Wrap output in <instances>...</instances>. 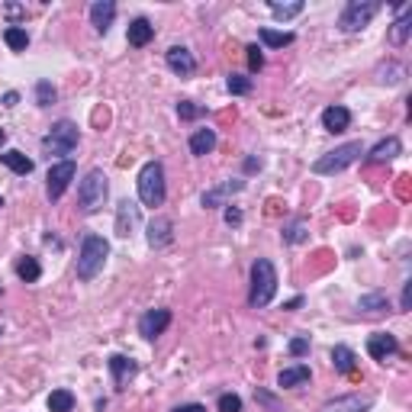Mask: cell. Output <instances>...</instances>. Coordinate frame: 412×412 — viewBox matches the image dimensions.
<instances>
[{"mask_svg":"<svg viewBox=\"0 0 412 412\" xmlns=\"http://www.w3.org/2000/svg\"><path fill=\"white\" fill-rule=\"evenodd\" d=\"M0 206H3V197H0Z\"/></svg>","mask_w":412,"mask_h":412,"instance_id":"bcb514c9","label":"cell"},{"mask_svg":"<svg viewBox=\"0 0 412 412\" xmlns=\"http://www.w3.org/2000/svg\"><path fill=\"white\" fill-rule=\"evenodd\" d=\"M402 152V142L396 136H390V138H383V142H377V145L370 148V155H367V161L370 165H380V161H393L396 155Z\"/></svg>","mask_w":412,"mask_h":412,"instance_id":"ac0fdd59","label":"cell"},{"mask_svg":"<svg viewBox=\"0 0 412 412\" xmlns=\"http://www.w3.org/2000/svg\"><path fill=\"white\" fill-rule=\"evenodd\" d=\"M55 97H58V90L52 87V81H39V84H36V104L39 106H52Z\"/></svg>","mask_w":412,"mask_h":412,"instance_id":"1f68e13d","label":"cell"},{"mask_svg":"<svg viewBox=\"0 0 412 412\" xmlns=\"http://www.w3.org/2000/svg\"><path fill=\"white\" fill-rule=\"evenodd\" d=\"M309 367L306 364H293V367H284L280 374H277V387H300V383H309Z\"/></svg>","mask_w":412,"mask_h":412,"instance_id":"44dd1931","label":"cell"},{"mask_svg":"<svg viewBox=\"0 0 412 412\" xmlns=\"http://www.w3.org/2000/svg\"><path fill=\"white\" fill-rule=\"evenodd\" d=\"M277 293V267L267 258H258L252 265V290H248V306L265 309Z\"/></svg>","mask_w":412,"mask_h":412,"instance_id":"6da1fadb","label":"cell"},{"mask_svg":"<svg viewBox=\"0 0 412 412\" xmlns=\"http://www.w3.org/2000/svg\"><path fill=\"white\" fill-rule=\"evenodd\" d=\"M113 16H117V3H113V0H97V3H90V26H94L97 32L110 29V26H113Z\"/></svg>","mask_w":412,"mask_h":412,"instance_id":"e0dca14e","label":"cell"},{"mask_svg":"<svg viewBox=\"0 0 412 412\" xmlns=\"http://www.w3.org/2000/svg\"><path fill=\"white\" fill-rule=\"evenodd\" d=\"M171 412H206V406H200V402H184V406H174Z\"/></svg>","mask_w":412,"mask_h":412,"instance_id":"f35d334b","label":"cell"},{"mask_svg":"<svg viewBox=\"0 0 412 412\" xmlns=\"http://www.w3.org/2000/svg\"><path fill=\"white\" fill-rule=\"evenodd\" d=\"M0 293H3V290H0Z\"/></svg>","mask_w":412,"mask_h":412,"instance_id":"7dc6e473","label":"cell"},{"mask_svg":"<svg viewBox=\"0 0 412 412\" xmlns=\"http://www.w3.org/2000/svg\"><path fill=\"white\" fill-rule=\"evenodd\" d=\"M380 7H383L380 0H351L339 16V29L341 32H361L377 13H380Z\"/></svg>","mask_w":412,"mask_h":412,"instance_id":"5b68a950","label":"cell"},{"mask_svg":"<svg viewBox=\"0 0 412 412\" xmlns=\"http://www.w3.org/2000/svg\"><path fill=\"white\" fill-rule=\"evenodd\" d=\"M106 174L100 168L87 171V178L81 180V187H77V203H81V210L84 213H97L100 206H104L106 200Z\"/></svg>","mask_w":412,"mask_h":412,"instance_id":"8992f818","label":"cell"},{"mask_svg":"<svg viewBox=\"0 0 412 412\" xmlns=\"http://www.w3.org/2000/svg\"><path fill=\"white\" fill-rule=\"evenodd\" d=\"M254 168H261V161H258V158H248V161H245V171H254Z\"/></svg>","mask_w":412,"mask_h":412,"instance_id":"ee69618b","label":"cell"},{"mask_svg":"<svg viewBox=\"0 0 412 412\" xmlns=\"http://www.w3.org/2000/svg\"><path fill=\"white\" fill-rule=\"evenodd\" d=\"M16 100H20V94H13V90L3 97V104H7V106H16Z\"/></svg>","mask_w":412,"mask_h":412,"instance_id":"7bdbcfd3","label":"cell"},{"mask_svg":"<svg viewBox=\"0 0 412 412\" xmlns=\"http://www.w3.org/2000/svg\"><path fill=\"white\" fill-rule=\"evenodd\" d=\"M284 239H287V242H290V245L306 242V222H303V219H296L293 226H290V229H287V232H284Z\"/></svg>","mask_w":412,"mask_h":412,"instance_id":"836d02e7","label":"cell"},{"mask_svg":"<svg viewBox=\"0 0 412 412\" xmlns=\"http://www.w3.org/2000/svg\"><path fill=\"white\" fill-rule=\"evenodd\" d=\"M168 326H171V309H148L145 316L138 319V335L152 341V339H158Z\"/></svg>","mask_w":412,"mask_h":412,"instance_id":"9c48e42d","label":"cell"},{"mask_svg":"<svg viewBox=\"0 0 412 412\" xmlns=\"http://www.w3.org/2000/svg\"><path fill=\"white\" fill-rule=\"evenodd\" d=\"M332 364L339 374H354V351L345 348V345H335L332 348Z\"/></svg>","mask_w":412,"mask_h":412,"instance_id":"484cf974","label":"cell"},{"mask_svg":"<svg viewBox=\"0 0 412 412\" xmlns=\"http://www.w3.org/2000/svg\"><path fill=\"white\" fill-rule=\"evenodd\" d=\"M306 351H309V339H293L290 341V354H293V358H303Z\"/></svg>","mask_w":412,"mask_h":412,"instance_id":"74e56055","label":"cell"},{"mask_svg":"<svg viewBox=\"0 0 412 412\" xmlns=\"http://www.w3.org/2000/svg\"><path fill=\"white\" fill-rule=\"evenodd\" d=\"M138 200L145 206H161L165 203V168L161 161H145L138 171Z\"/></svg>","mask_w":412,"mask_h":412,"instance_id":"3957f363","label":"cell"},{"mask_svg":"<svg viewBox=\"0 0 412 412\" xmlns=\"http://www.w3.org/2000/svg\"><path fill=\"white\" fill-rule=\"evenodd\" d=\"M74 174H77V168H74V161L71 158H64L58 161V165H52L49 168V200H58L64 191H68V184L74 180Z\"/></svg>","mask_w":412,"mask_h":412,"instance_id":"ba28073f","label":"cell"},{"mask_svg":"<svg viewBox=\"0 0 412 412\" xmlns=\"http://www.w3.org/2000/svg\"><path fill=\"white\" fill-rule=\"evenodd\" d=\"M16 274H20V280H26V284H36V280L43 277V267H39L36 258H20V261H16Z\"/></svg>","mask_w":412,"mask_h":412,"instance_id":"83f0119b","label":"cell"},{"mask_svg":"<svg viewBox=\"0 0 412 412\" xmlns=\"http://www.w3.org/2000/svg\"><path fill=\"white\" fill-rule=\"evenodd\" d=\"M138 226V206L132 200H123L117 206V235L119 239H129V235L136 232Z\"/></svg>","mask_w":412,"mask_h":412,"instance_id":"2e32d148","label":"cell"},{"mask_svg":"<svg viewBox=\"0 0 412 412\" xmlns=\"http://www.w3.org/2000/svg\"><path fill=\"white\" fill-rule=\"evenodd\" d=\"M245 187V180H226V184H219V187H213V191H206L200 197V203L206 206V210H216V206H226V200L232 197V193H239Z\"/></svg>","mask_w":412,"mask_h":412,"instance_id":"5bb4252c","label":"cell"},{"mask_svg":"<svg viewBox=\"0 0 412 412\" xmlns=\"http://www.w3.org/2000/svg\"><path fill=\"white\" fill-rule=\"evenodd\" d=\"M3 142H7V132H3V129H0V145H3Z\"/></svg>","mask_w":412,"mask_h":412,"instance_id":"f6af8a7d","label":"cell"},{"mask_svg":"<svg viewBox=\"0 0 412 412\" xmlns=\"http://www.w3.org/2000/svg\"><path fill=\"white\" fill-rule=\"evenodd\" d=\"M226 222H229V226H242V213L235 210V206H229V210H226Z\"/></svg>","mask_w":412,"mask_h":412,"instance_id":"ab89813d","label":"cell"},{"mask_svg":"<svg viewBox=\"0 0 412 412\" xmlns=\"http://www.w3.org/2000/svg\"><path fill=\"white\" fill-rule=\"evenodd\" d=\"M171 242H174V222L168 216H155L148 222V245L152 248H165Z\"/></svg>","mask_w":412,"mask_h":412,"instance_id":"9a60e30c","label":"cell"},{"mask_svg":"<svg viewBox=\"0 0 412 412\" xmlns=\"http://www.w3.org/2000/svg\"><path fill=\"white\" fill-rule=\"evenodd\" d=\"M219 412H242V400L235 393H222L219 396Z\"/></svg>","mask_w":412,"mask_h":412,"instance_id":"e575fe53","label":"cell"},{"mask_svg":"<svg viewBox=\"0 0 412 412\" xmlns=\"http://www.w3.org/2000/svg\"><path fill=\"white\" fill-rule=\"evenodd\" d=\"M178 113H180V119H197L203 113V106H197L193 100H180L178 104Z\"/></svg>","mask_w":412,"mask_h":412,"instance_id":"d590c367","label":"cell"},{"mask_svg":"<svg viewBox=\"0 0 412 412\" xmlns=\"http://www.w3.org/2000/svg\"><path fill=\"white\" fill-rule=\"evenodd\" d=\"M267 7H271V13L280 16V20H293V16L303 13V0H296V3H277V0H271Z\"/></svg>","mask_w":412,"mask_h":412,"instance_id":"f546056e","label":"cell"},{"mask_svg":"<svg viewBox=\"0 0 412 412\" xmlns=\"http://www.w3.org/2000/svg\"><path fill=\"white\" fill-rule=\"evenodd\" d=\"M74 148H77V126H74L71 119L55 123L52 132L43 138V152L49 158H52V155H71Z\"/></svg>","mask_w":412,"mask_h":412,"instance_id":"52a82bcc","label":"cell"},{"mask_svg":"<svg viewBox=\"0 0 412 412\" xmlns=\"http://www.w3.org/2000/svg\"><path fill=\"white\" fill-rule=\"evenodd\" d=\"M0 161L7 165V168L13 171V174H20V178H26V174H32V161L23 155V152H16V148H10V152H3L0 155Z\"/></svg>","mask_w":412,"mask_h":412,"instance_id":"603a6c76","label":"cell"},{"mask_svg":"<svg viewBox=\"0 0 412 412\" xmlns=\"http://www.w3.org/2000/svg\"><path fill=\"white\" fill-rule=\"evenodd\" d=\"M49 409L52 412H71L74 409V393L71 390H52V396H49Z\"/></svg>","mask_w":412,"mask_h":412,"instance_id":"f1b7e54d","label":"cell"},{"mask_svg":"<svg viewBox=\"0 0 412 412\" xmlns=\"http://www.w3.org/2000/svg\"><path fill=\"white\" fill-rule=\"evenodd\" d=\"M165 58H168V68H171V71L180 74V77H191V74L197 71V62H193L191 49H184V45H171Z\"/></svg>","mask_w":412,"mask_h":412,"instance_id":"4fadbf2b","label":"cell"},{"mask_svg":"<svg viewBox=\"0 0 412 412\" xmlns=\"http://www.w3.org/2000/svg\"><path fill=\"white\" fill-rule=\"evenodd\" d=\"M374 406V396H361V393H351V396H335V400L322 402L319 412H364Z\"/></svg>","mask_w":412,"mask_h":412,"instance_id":"30bf717a","label":"cell"},{"mask_svg":"<svg viewBox=\"0 0 412 412\" xmlns=\"http://www.w3.org/2000/svg\"><path fill=\"white\" fill-rule=\"evenodd\" d=\"M216 148V132L213 129H197L191 136V155H210Z\"/></svg>","mask_w":412,"mask_h":412,"instance_id":"cb8c5ba5","label":"cell"},{"mask_svg":"<svg viewBox=\"0 0 412 412\" xmlns=\"http://www.w3.org/2000/svg\"><path fill=\"white\" fill-rule=\"evenodd\" d=\"M409 32H412V7H402V10H400V20L393 23V29H390V43H393V45H406Z\"/></svg>","mask_w":412,"mask_h":412,"instance_id":"7402d4cb","label":"cell"},{"mask_svg":"<svg viewBox=\"0 0 412 412\" xmlns=\"http://www.w3.org/2000/svg\"><path fill=\"white\" fill-rule=\"evenodd\" d=\"M300 306H303V296H293V300H290L284 309H300Z\"/></svg>","mask_w":412,"mask_h":412,"instance_id":"b9f144b4","label":"cell"},{"mask_svg":"<svg viewBox=\"0 0 412 412\" xmlns=\"http://www.w3.org/2000/svg\"><path fill=\"white\" fill-rule=\"evenodd\" d=\"M258 39H261L267 49H284V45L293 43V32H277V29H271V26H261Z\"/></svg>","mask_w":412,"mask_h":412,"instance_id":"d4e9b609","label":"cell"},{"mask_svg":"<svg viewBox=\"0 0 412 412\" xmlns=\"http://www.w3.org/2000/svg\"><path fill=\"white\" fill-rule=\"evenodd\" d=\"M358 309L361 313H367V316H377V313H383V309H390V303H387V296L383 293H367L358 300Z\"/></svg>","mask_w":412,"mask_h":412,"instance_id":"4316f807","label":"cell"},{"mask_svg":"<svg viewBox=\"0 0 412 412\" xmlns=\"http://www.w3.org/2000/svg\"><path fill=\"white\" fill-rule=\"evenodd\" d=\"M106 258H110V242L100 235H84L81 252H77V277L81 280H94L104 271Z\"/></svg>","mask_w":412,"mask_h":412,"instance_id":"7a4b0ae2","label":"cell"},{"mask_svg":"<svg viewBox=\"0 0 412 412\" xmlns=\"http://www.w3.org/2000/svg\"><path fill=\"white\" fill-rule=\"evenodd\" d=\"M361 155H364V145H361V142H345V145H339L335 152H326L322 158L313 161V174H339V171H345L348 165H354Z\"/></svg>","mask_w":412,"mask_h":412,"instance_id":"277c9868","label":"cell"},{"mask_svg":"<svg viewBox=\"0 0 412 412\" xmlns=\"http://www.w3.org/2000/svg\"><path fill=\"white\" fill-rule=\"evenodd\" d=\"M110 374H113V383H117V390H126V383L132 380L138 374V364L132 358H126V354H110Z\"/></svg>","mask_w":412,"mask_h":412,"instance_id":"8fae6325","label":"cell"},{"mask_svg":"<svg viewBox=\"0 0 412 412\" xmlns=\"http://www.w3.org/2000/svg\"><path fill=\"white\" fill-rule=\"evenodd\" d=\"M400 351V341H396V335H390V332H374L367 339V354L374 361H387L390 354H396Z\"/></svg>","mask_w":412,"mask_h":412,"instance_id":"7c38bea8","label":"cell"},{"mask_svg":"<svg viewBox=\"0 0 412 412\" xmlns=\"http://www.w3.org/2000/svg\"><path fill=\"white\" fill-rule=\"evenodd\" d=\"M229 94H235V97H245V94H252V77H242V74H232L229 77Z\"/></svg>","mask_w":412,"mask_h":412,"instance_id":"d6a6232c","label":"cell"},{"mask_svg":"<svg viewBox=\"0 0 412 412\" xmlns=\"http://www.w3.org/2000/svg\"><path fill=\"white\" fill-rule=\"evenodd\" d=\"M409 296H412V284H402V300H400V309H409Z\"/></svg>","mask_w":412,"mask_h":412,"instance_id":"60d3db41","label":"cell"},{"mask_svg":"<svg viewBox=\"0 0 412 412\" xmlns=\"http://www.w3.org/2000/svg\"><path fill=\"white\" fill-rule=\"evenodd\" d=\"M245 52H248V68H252V71H261V68H265V55H261L258 45H248Z\"/></svg>","mask_w":412,"mask_h":412,"instance_id":"8d00e7d4","label":"cell"},{"mask_svg":"<svg viewBox=\"0 0 412 412\" xmlns=\"http://www.w3.org/2000/svg\"><path fill=\"white\" fill-rule=\"evenodd\" d=\"M322 126H326L328 132H345V129L351 126V113L345 106H328L326 113H322Z\"/></svg>","mask_w":412,"mask_h":412,"instance_id":"ffe728a7","label":"cell"},{"mask_svg":"<svg viewBox=\"0 0 412 412\" xmlns=\"http://www.w3.org/2000/svg\"><path fill=\"white\" fill-rule=\"evenodd\" d=\"M3 39H7V45H10L13 52H26V45H29V36L20 26H10V29L3 32Z\"/></svg>","mask_w":412,"mask_h":412,"instance_id":"4dcf8cb0","label":"cell"},{"mask_svg":"<svg viewBox=\"0 0 412 412\" xmlns=\"http://www.w3.org/2000/svg\"><path fill=\"white\" fill-rule=\"evenodd\" d=\"M129 45H136V49H142V45H148L152 39H155V26L145 20V16H138V20L129 23Z\"/></svg>","mask_w":412,"mask_h":412,"instance_id":"d6986e66","label":"cell"}]
</instances>
